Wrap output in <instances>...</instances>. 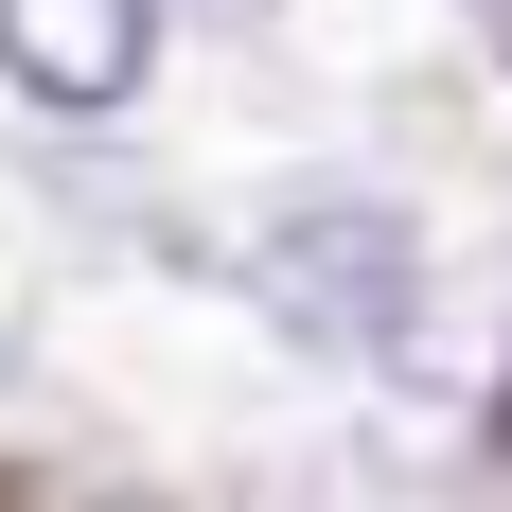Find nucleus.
Returning <instances> with one entry per match:
<instances>
[{
	"label": "nucleus",
	"instance_id": "obj_1",
	"mask_svg": "<svg viewBox=\"0 0 512 512\" xmlns=\"http://www.w3.org/2000/svg\"><path fill=\"white\" fill-rule=\"evenodd\" d=\"M248 301L301 336V354H407V318H424V230L389 195H283L248 230Z\"/></svg>",
	"mask_w": 512,
	"mask_h": 512
},
{
	"label": "nucleus",
	"instance_id": "obj_2",
	"mask_svg": "<svg viewBox=\"0 0 512 512\" xmlns=\"http://www.w3.org/2000/svg\"><path fill=\"white\" fill-rule=\"evenodd\" d=\"M159 36H177V0H0V89L36 124H106V106H142Z\"/></svg>",
	"mask_w": 512,
	"mask_h": 512
},
{
	"label": "nucleus",
	"instance_id": "obj_3",
	"mask_svg": "<svg viewBox=\"0 0 512 512\" xmlns=\"http://www.w3.org/2000/svg\"><path fill=\"white\" fill-rule=\"evenodd\" d=\"M177 18H212V36H265V18H283V0H177Z\"/></svg>",
	"mask_w": 512,
	"mask_h": 512
},
{
	"label": "nucleus",
	"instance_id": "obj_4",
	"mask_svg": "<svg viewBox=\"0 0 512 512\" xmlns=\"http://www.w3.org/2000/svg\"><path fill=\"white\" fill-rule=\"evenodd\" d=\"M495 442H512V389H495Z\"/></svg>",
	"mask_w": 512,
	"mask_h": 512
},
{
	"label": "nucleus",
	"instance_id": "obj_5",
	"mask_svg": "<svg viewBox=\"0 0 512 512\" xmlns=\"http://www.w3.org/2000/svg\"><path fill=\"white\" fill-rule=\"evenodd\" d=\"M106 512H159V495H106Z\"/></svg>",
	"mask_w": 512,
	"mask_h": 512
},
{
	"label": "nucleus",
	"instance_id": "obj_6",
	"mask_svg": "<svg viewBox=\"0 0 512 512\" xmlns=\"http://www.w3.org/2000/svg\"><path fill=\"white\" fill-rule=\"evenodd\" d=\"M477 18H512V0H477Z\"/></svg>",
	"mask_w": 512,
	"mask_h": 512
},
{
	"label": "nucleus",
	"instance_id": "obj_7",
	"mask_svg": "<svg viewBox=\"0 0 512 512\" xmlns=\"http://www.w3.org/2000/svg\"><path fill=\"white\" fill-rule=\"evenodd\" d=\"M0 512H18V495H0Z\"/></svg>",
	"mask_w": 512,
	"mask_h": 512
}]
</instances>
